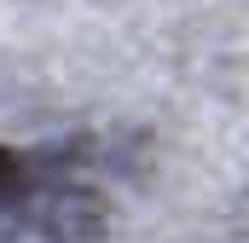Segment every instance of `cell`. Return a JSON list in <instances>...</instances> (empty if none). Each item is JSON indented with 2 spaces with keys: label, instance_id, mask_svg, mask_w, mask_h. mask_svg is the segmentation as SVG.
Returning a JSON list of instances; mask_svg holds the SVG:
<instances>
[{
  "label": "cell",
  "instance_id": "obj_1",
  "mask_svg": "<svg viewBox=\"0 0 249 243\" xmlns=\"http://www.w3.org/2000/svg\"><path fill=\"white\" fill-rule=\"evenodd\" d=\"M0 214L47 232V238H75V220H93V191L70 168V156H23L0 145Z\"/></svg>",
  "mask_w": 249,
  "mask_h": 243
}]
</instances>
